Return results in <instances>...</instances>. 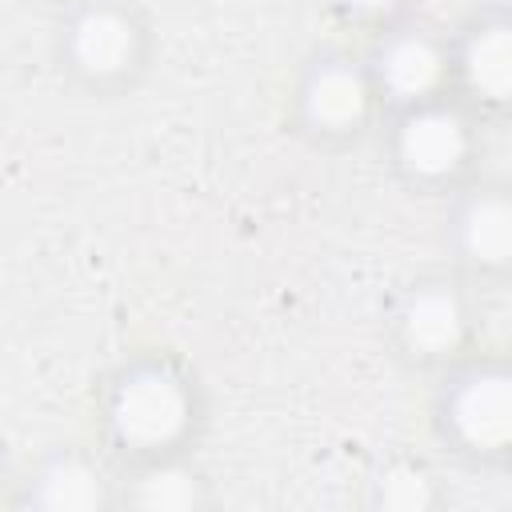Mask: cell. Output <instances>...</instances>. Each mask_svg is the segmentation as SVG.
Returning <instances> with one entry per match:
<instances>
[{
	"instance_id": "1",
	"label": "cell",
	"mask_w": 512,
	"mask_h": 512,
	"mask_svg": "<svg viewBox=\"0 0 512 512\" xmlns=\"http://www.w3.org/2000/svg\"><path fill=\"white\" fill-rule=\"evenodd\" d=\"M200 420L196 380L160 352L132 356L120 364L104 388V428L132 456L184 452Z\"/></svg>"
},
{
	"instance_id": "2",
	"label": "cell",
	"mask_w": 512,
	"mask_h": 512,
	"mask_svg": "<svg viewBox=\"0 0 512 512\" xmlns=\"http://www.w3.org/2000/svg\"><path fill=\"white\" fill-rule=\"evenodd\" d=\"M436 432L460 456L504 460L512 448V372L500 356H460L444 364L436 400Z\"/></svg>"
},
{
	"instance_id": "3",
	"label": "cell",
	"mask_w": 512,
	"mask_h": 512,
	"mask_svg": "<svg viewBox=\"0 0 512 512\" xmlns=\"http://www.w3.org/2000/svg\"><path fill=\"white\" fill-rule=\"evenodd\" d=\"M56 60L88 88H120L148 60V24L128 0H68L56 20Z\"/></svg>"
},
{
	"instance_id": "4",
	"label": "cell",
	"mask_w": 512,
	"mask_h": 512,
	"mask_svg": "<svg viewBox=\"0 0 512 512\" xmlns=\"http://www.w3.org/2000/svg\"><path fill=\"white\" fill-rule=\"evenodd\" d=\"M476 148V116L460 96H436L392 112L388 156L412 188H460Z\"/></svg>"
},
{
	"instance_id": "5",
	"label": "cell",
	"mask_w": 512,
	"mask_h": 512,
	"mask_svg": "<svg viewBox=\"0 0 512 512\" xmlns=\"http://www.w3.org/2000/svg\"><path fill=\"white\" fill-rule=\"evenodd\" d=\"M476 328L472 296L452 276H420L412 280L396 308H392V336L396 348L412 364L444 368L464 356Z\"/></svg>"
},
{
	"instance_id": "6",
	"label": "cell",
	"mask_w": 512,
	"mask_h": 512,
	"mask_svg": "<svg viewBox=\"0 0 512 512\" xmlns=\"http://www.w3.org/2000/svg\"><path fill=\"white\" fill-rule=\"evenodd\" d=\"M380 100L368 64L348 52H320L296 80V120L312 140H356Z\"/></svg>"
},
{
	"instance_id": "7",
	"label": "cell",
	"mask_w": 512,
	"mask_h": 512,
	"mask_svg": "<svg viewBox=\"0 0 512 512\" xmlns=\"http://www.w3.org/2000/svg\"><path fill=\"white\" fill-rule=\"evenodd\" d=\"M364 64L376 100L392 112L452 96V40L424 24H384Z\"/></svg>"
},
{
	"instance_id": "8",
	"label": "cell",
	"mask_w": 512,
	"mask_h": 512,
	"mask_svg": "<svg viewBox=\"0 0 512 512\" xmlns=\"http://www.w3.org/2000/svg\"><path fill=\"white\" fill-rule=\"evenodd\" d=\"M452 88L468 108L504 112L512 100V16L504 4L480 8L452 40Z\"/></svg>"
},
{
	"instance_id": "9",
	"label": "cell",
	"mask_w": 512,
	"mask_h": 512,
	"mask_svg": "<svg viewBox=\"0 0 512 512\" xmlns=\"http://www.w3.org/2000/svg\"><path fill=\"white\" fill-rule=\"evenodd\" d=\"M448 248L476 280H504L512 268V200L500 184L456 188L448 212Z\"/></svg>"
},
{
	"instance_id": "10",
	"label": "cell",
	"mask_w": 512,
	"mask_h": 512,
	"mask_svg": "<svg viewBox=\"0 0 512 512\" xmlns=\"http://www.w3.org/2000/svg\"><path fill=\"white\" fill-rule=\"evenodd\" d=\"M16 504L40 512H100L116 504V480L84 448H56L16 480Z\"/></svg>"
},
{
	"instance_id": "11",
	"label": "cell",
	"mask_w": 512,
	"mask_h": 512,
	"mask_svg": "<svg viewBox=\"0 0 512 512\" xmlns=\"http://www.w3.org/2000/svg\"><path fill=\"white\" fill-rule=\"evenodd\" d=\"M124 480L128 484L116 488V504L144 512H196L208 504V480L192 460H184V452L144 456Z\"/></svg>"
},
{
	"instance_id": "12",
	"label": "cell",
	"mask_w": 512,
	"mask_h": 512,
	"mask_svg": "<svg viewBox=\"0 0 512 512\" xmlns=\"http://www.w3.org/2000/svg\"><path fill=\"white\" fill-rule=\"evenodd\" d=\"M368 504L384 512H428L440 504V484L428 464L412 456H388L368 480Z\"/></svg>"
},
{
	"instance_id": "13",
	"label": "cell",
	"mask_w": 512,
	"mask_h": 512,
	"mask_svg": "<svg viewBox=\"0 0 512 512\" xmlns=\"http://www.w3.org/2000/svg\"><path fill=\"white\" fill-rule=\"evenodd\" d=\"M348 20H356V24H376V28H384V24H396V16L404 12V4L408 0H332Z\"/></svg>"
},
{
	"instance_id": "14",
	"label": "cell",
	"mask_w": 512,
	"mask_h": 512,
	"mask_svg": "<svg viewBox=\"0 0 512 512\" xmlns=\"http://www.w3.org/2000/svg\"><path fill=\"white\" fill-rule=\"evenodd\" d=\"M4 504H16V480H12L8 464L0 460V508H4Z\"/></svg>"
},
{
	"instance_id": "15",
	"label": "cell",
	"mask_w": 512,
	"mask_h": 512,
	"mask_svg": "<svg viewBox=\"0 0 512 512\" xmlns=\"http://www.w3.org/2000/svg\"><path fill=\"white\" fill-rule=\"evenodd\" d=\"M32 4H60V8H64L68 0H32Z\"/></svg>"
}]
</instances>
